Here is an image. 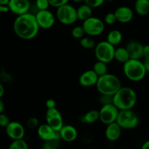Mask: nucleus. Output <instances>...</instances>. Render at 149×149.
<instances>
[{
	"label": "nucleus",
	"mask_w": 149,
	"mask_h": 149,
	"mask_svg": "<svg viewBox=\"0 0 149 149\" xmlns=\"http://www.w3.org/2000/svg\"><path fill=\"white\" fill-rule=\"evenodd\" d=\"M116 122L122 130H132L138 126L140 119L132 109L123 110L118 112Z\"/></svg>",
	"instance_id": "nucleus-5"
},
{
	"label": "nucleus",
	"mask_w": 149,
	"mask_h": 149,
	"mask_svg": "<svg viewBox=\"0 0 149 149\" xmlns=\"http://www.w3.org/2000/svg\"><path fill=\"white\" fill-rule=\"evenodd\" d=\"M5 103H4V102L0 99V113H3L4 110H5Z\"/></svg>",
	"instance_id": "nucleus-40"
},
{
	"label": "nucleus",
	"mask_w": 149,
	"mask_h": 149,
	"mask_svg": "<svg viewBox=\"0 0 149 149\" xmlns=\"http://www.w3.org/2000/svg\"><path fill=\"white\" fill-rule=\"evenodd\" d=\"M99 76L94 72L93 70H88L84 72L80 75L79 81L80 85L83 87H91L93 86H96Z\"/></svg>",
	"instance_id": "nucleus-17"
},
{
	"label": "nucleus",
	"mask_w": 149,
	"mask_h": 149,
	"mask_svg": "<svg viewBox=\"0 0 149 149\" xmlns=\"http://www.w3.org/2000/svg\"><path fill=\"white\" fill-rule=\"evenodd\" d=\"M80 44L81 47L86 49H94L96 46L95 41L93 40L92 37L89 36H86V37L84 36V37H82L80 40Z\"/></svg>",
	"instance_id": "nucleus-26"
},
{
	"label": "nucleus",
	"mask_w": 149,
	"mask_h": 149,
	"mask_svg": "<svg viewBox=\"0 0 149 149\" xmlns=\"http://www.w3.org/2000/svg\"><path fill=\"white\" fill-rule=\"evenodd\" d=\"M116 47L107 41H101L96 44L94 48V55L97 61L108 64L114 60V53Z\"/></svg>",
	"instance_id": "nucleus-6"
},
{
	"label": "nucleus",
	"mask_w": 149,
	"mask_h": 149,
	"mask_svg": "<svg viewBox=\"0 0 149 149\" xmlns=\"http://www.w3.org/2000/svg\"><path fill=\"white\" fill-rule=\"evenodd\" d=\"M130 58L132 59H140L143 57L144 45L137 40L130 41L126 45Z\"/></svg>",
	"instance_id": "nucleus-16"
},
{
	"label": "nucleus",
	"mask_w": 149,
	"mask_h": 149,
	"mask_svg": "<svg viewBox=\"0 0 149 149\" xmlns=\"http://www.w3.org/2000/svg\"><path fill=\"white\" fill-rule=\"evenodd\" d=\"M134 10L141 16L149 14V0H136L134 3Z\"/></svg>",
	"instance_id": "nucleus-20"
},
{
	"label": "nucleus",
	"mask_w": 149,
	"mask_h": 149,
	"mask_svg": "<svg viewBox=\"0 0 149 149\" xmlns=\"http://www.w3.org/2000/svg\"><path fill=\"white\" fill-rule=\"evenodd\" d=\"M121 130H122V129L117 124L116 121L107 124L105 129V132H104L106 138L109 141H116L121 137Z\"/></svg>",
	"instance_id": "nucleus-19"
},
{
	"label": "nucleus",
	"mask_w": 149,
	"mask_h": 149,
	"mask_svg": "<svg viewBox=\"0 0 149 149\" xmlns=\"http://www.w3.org/2000/svg\"><path fill=\"white\" fill-rule=\"evenodd\" d=\"M10 122V121L9 117L6 114L3 113H0V127L5 128L9 124Z\"/></svg>",
	"instance_id": "nucleus-36"
},
{
	"label": "nucleus",
	"mask_w": 149,
	"mask_h": 149,
	"mask_svg": "<svg viewBox=\"0 0 149 149\" xmlns=\"http://www.w3.org/2000/svg\"><path fill=\"white\" fill-rule=\"evenodd\" d=\"M72 1L74 2H76V3H81V2H84L85 0H72Z\"/></svg>",
	"instance_id": "nucleus-45"
},
{
	"label": "nucleus",
	"mask_w": 149,
	"mask_h": 149,
	"mask_svg": "<svg viewBox=\"0 0 149 149\" xmlns=\"http://www.w3.org/2000/svg\"><path fill=\"white\" fill-rule=\"evenodd\" d=\"M130 58V55L125 47H118L116 48L114 53V59L116 61L121 64H124Z\"/></svg>",
	"instance_id": "nucleus-23"
},
{
	"label": "nucleus",
	"mask_w": 149,
	"mask_h": 149,
	"mask_svg": "<svg viewBox=\"0 0 149 149\" xmlns=\"http://www.w3.org/2000/svg\"><path fill=\"white\" fill-rule=\"evenodd\" d=\"M118 112L119 110L113 103L102 105V107L99 110L100 121L105 125L116 122L118 115Z\"/></svg>",
	"instance_id": "nucleus-9"
},
{
	"label": "nucleus",
	"mask_w": 149,
	"mask_h": 149,
	"mask_svg": "<svg viewBox=\"0 0 149 149\" xmlns=\"http://www.w3.org/2000/svg\"><path fill=\"white\" fill-rule=\"evenodd\" d=\"M45 106H46L47 109H52L56 107V102L55 100L52 98L48 99L45 102Z\"/></svg>",
	"instance_id": "nucleus-37"
},
{
	"label": "nucleus",
	"mask_w": 149,
	"mask_h": 149,
	"mask_svg": "<svg viewBox=\"0 0 149 149\" xmlns=\"http://www.w3.org/2000/svg\"><path fill=\"white\" fill-rule=\"evenodd\" d=\"M48 1H49L50 6L58 8L62 5L68 4L70 0H48Z\"/></svg>",
	"instance_id": "nucleus-34"
},
{
	"label": "nucleus",
	"mask_w": 149,
	"mask_h": 149,
	"mask_svg": "<svg viewBox=\"0 0 149 149\" xmlns=\"http://www.w3.org/2000/svg\"><path fill=\"white\" fill-rule=\"evenodd\" d=\"M4 94H5V88H4L2 83L0 82V99L3 97Z\"/></svg>",
	"instance_id": "nucleus-41"
},
{
	"label": "nucleus",
	"mask_w": 149,
	"mask_h": 149,
	"mask_svg": "<svg viewBox=\"0 0 149 149\" xmlns=\"http://www.w3.org/2000/svg\"><path fill=\"white\" fill-rule=\"evenodd\" d=\"M113 104L119 110H131L137 103V95L133 88L122 86L113 96Z\"/></svg>",
	"instance_id": "nucleus-2"
},
{
	"label": "nucleus",
	"mask_w": 149,
	"mask_h": 149,
	"mask_svg": "<svg viewBox=\"0 0 149 149\" xmlns=\"http://www.w3.org/2000/svg\"><path fill=\"white\" fill-rule=\"evenodd\" d=\"M98 120H100V113L97 110H89L83 116V121L86 124H94Z\"/></svg>",
	"instance_id": "nucleus-24"
},
{
	"label": "nucleus",
	"mask_w": 149,
	"mask_h": 149,
	"mask_svg": "<svg viewBox=\"0 0 149 149\" xmlns=\"http://www.w3.org/2000/svg\"><path fill=\"white\" fill-rule=\"evenodd\" d=\"M26 126L29 129L37 128L39 127V120L36 117H31L29 118L26 121Z\"/></svg>",
	"instance_id": "nucleus-35"
},
{
	"label": "nucleus",
	"mask_w": 149,
	"mask_h": 149,
	"mask_svg": "<svg viewBox=\"0 0 149 149\" xmlns=\"http://www.w3.org/2000/svg\"><path fill=\"white\" fill-rule=\"evenodd\" d=\"M96 87L100 94L113 96L122 87V84L116 74L107 73L99 77Z\"/></svg>",
	"instance_id": "nucleus-3"
},
{
	"label": "nucleus",
	"mask_w": 149,
	"mask_h": 149,
	"mask_svg": "<svg viewBox=\"0 0 149 149\" xmlns=\"http://www.w3.org/2000/svg\"><path fill=\"white\" fill-rule=\"evenodd\" d=\"M56 17L58 21L64 25H72L78 21L77 9L70 4L57 8Z\"/></svg>",
	"instance_id": "nucleus-7"
},
{
	"label": "nucleus",
	"mask_w": 149,
	"mask_h": 149,
	"mask_svg": "<svg viewBox=\"0 0 149 149\" xmlns=\"http://www.w3.org/2000/svg\"><path fill=\"white\" fill-rule=\"evenodd\" d=\"M92 8L86 5L85 3L78 7L77 9V17H78V20H80V21H84L88 18H91L92 16Z\"/></svg>",
	"instance_id": "nucleus-21"
},
{
	"label": "nucleus",
	"mask_w": 149,
	"mask_h": 149,
	"mask_svg": "<svg viewBox=\"0 0 149 149\" xmlns=\"http://www.w3.org/2000/svg\"><path fill=\"white\" fill-rule=\"evenodd\" d=\"M10 0H0V5H8Z\"/></svg>",
	"instance_id": "nucleus-44"
},
{
	"label": "nucleus",
	"mask_w": 149,
	"mask_h": 149,
	"mask_svg": "<svg viewBox=\"0 0 149 149\" xmlns=\"http://www.w3.org/2000/svg\"><path fill=\"white\" fill-rule=\"evenodd\" d=\"M37 133L38 137L43 141L48 140H59V132L54 130L48 124H43L37 127Z\"/></svg>",
	"instance_id": "nucleus-13"
},
{
	"label": "nucleus",
	"mask_w": 149,
	"mask_h": 149,
	"mask_svg": "<svg viewBox=\"0 0 149 149\" xmlns=\"http://www.w3.org/2000/svg\"><path fill=\"white\" fill-rule=\"evenodd\" d=\"M7 135L13 140L24 139L25 136V129L18 121H10L5 127Z\"/></svg>",
	"instance_id": "nucleus-12"
},
{
	"label": "nucleus",
	"mask_w": 149,
	"mask_h": 149,
	"mask_svg": "<svg viewBox=\"0 0 149 149\" xmlns=\"http://www.w3.org/2000/svg\"><path fill=\"white\" fill-rule=\"evenodd\" d=\"M71 34L73 38L81 40L82 37H84L86 33L82 26H76L72 29Z\"/></svg>",
	"instance_id": "nucleus-28"
},
{
	"label": "nucleus",
	"mask_w": 149,
	"mask_h": 149,
	"mask_svg": "<svg viewBox=\"0 0 149 149\" xmlns=\"http://www.w3.org/2000/svg\"><path fill=\"white\" fill-rule=\"evenodd\" d=\"M30 7L29 0H10L8 3L10 11L17 16L29 13Z\"/></svg>",
	"instance_id": "nucleus-14"
},
{
	"label": "nucleus",
	"mask_w": 149,
	"mask_h": 149,
	"mask_svg": "<svg viewBox=\"0 0 149 149\" xmlns=\"http://www.w3.org/2000/svg\"><path fill=\"white\" fill-rule=\"evenodd\" d=\"M84 2H85L86 5L94 9V8L101 7L105 2H104V0H85Z\"/></svg>",
	"instance_id": "nucleus-31"
},
{
	"label": "nucleus",
	"mask_w": 149,
	"mask_h": 149,
	"mask_svg": "<svg viewBox=\"0 0 149 149\" xmlns=\"http://www.w3.org/2000/svg\"><path fill=\"white\" fill-rule=\"evenodd\" d=\"M82 26L86 34L89 37H97L103 33L104 30V23L100 18L91 16L83 21Z\"/></svg>",
	"instance_id": "nucleus-8"
},
{
	"label": "nucleus",
	"mask_w": 149,
	"mask_h": 149,
	"mask_svg": "<svg viewBox=\"0 0 149 149\" xmlns=\"http://www.w3.org/2000/svg\"><path fill=\"white\" fill-rule=\"evenodd\" d=\"M8 149H29V146L28 143L24 139H21L13 140Z\"/></svg>",
	"instance_id": "nucleus-27"
},
{
	"label": "nucleus",
	"mask_w": 149,
	"mask_h": 149,
	"mask_svg": "<svg viewBox=\"0 0 149 149\" xmlns=\"http://www.w3.org/2000/svg\"><path fill=\"white\" fill-rule=\"evenodd\" d=\"M141 149H149V140H146V141L142 145Z\"/></svg>",
	"instance_id": "nucleus-43"
},
{
	"label": "nucleus",
	"mask_w": 149,
	"mask_h": 149,
	"mask_svg": "<svg viewBox=\"0 0 149 149\" xmlns=\"http://www.w3.org/2000/svg\"><path fill=\"white\" fill-rule=\"evenodd\" d=\"M59 143L58 140H48L42 143V149H58Z\"/></svg>",
	"instance_id": "nucleus-29"
},
{
	"label": "nucleus",
	"mask_w": 149,
	"mask_h": 149,
	"mask_svg": "<svg viewBox=\"0 0 149 149\" xmlns=\"http://www.w3.org/2000/svg\"><path fill=\"white\" fill-rule=\"evenodd\" d=\"M143 64H144V66L146 67V70L147 71V72H149V59H144Z\"/></svg>",
	"instance_id": "nucleus-42"
},
{
	"label": "nucleus",
	"mask_w": 149,
	"mask_h": 149,
	"mask_svg": "<svg viewBox=\"0 0 149 149\" xmlns=\"http://www.w3.org/2000/svg\"><path fill=\"white\" fill-rule=\"evenodd\" d=\"M35 5L38 10H48L50 3L48 0H36Z\"/></svg>",
	"instance_id": "nucleus-30"
},
{
	"label": "nucleus",
	"mask_w": 149,
	"mask_h": 149,
	"mask_svg": "<svg viewBox=\"0 0 149 149\" xmlns=\"http://www.w3.org/2000/svg\"><path fill=\"white\" fill-rule=\"evenodd\" d=\"M123 71L126 78L132 82L141 81L147 74L143 61L140 59L130 58L123 64Z\"/></svg>",
	"instance_id": "nucleus-4"
},
{
	"label": "nucleus",
	"mask_w": 149,
	"mask_h": 149,
	"mask_svg": "<svg viewBox=\"0 0 149 149\" xmlns=\"http://www.w3.org/2000/svg\"><path fill=\"white\" fill-rule=\"evenodd\" d=\"M143 57L144 59H149V45H144Z\"/></svg>",
	"instance_id": "nucleus-38"
},
{
	"label": "nucleus",
	"mask_w": 149,
	"mask_h": 149,
	"mask_svg": "<svg viewBox=\"0 0 149 149\" xmlns=\"http://www.w3.org/2000/svg\"><path fill=\"white\" fill-rule=\"evenodd\" d=\"M123 40V34L119 30L113 29L111 30L110 32L107 34V39L106 41L112 45L116 47V45H119Z\"/></svg>",
	"instance_id": "nucleus-22"
},
{
	"label": "nucleus",
	"mask_w": 149,
	"mask_h": 149,
	"mask_svg": "<svg viewBox=\"0 0 149 149\" xmlns=\"http://www.w3.org/2000/svg\"><path fill=\"white\" fill-rule=\"evenodd\" d=\"M59 132L60 138L67 143H71L74 141L78 137V131L76 128L72 125H64L60 130Z\"/></svg>",
	"instance_id": "nucleus-18"
},
{
	"label": "nucleus",
	"mask_w": 149,
	"mask_h": 149,
	"mask_svg": "<svg viewBox=\"0 0 149 149\" xmlns=\"http://www.w3.org/2000/svg\"><path fill=\"white\" fill-rule=\"evenodd\" d=\"M113 96L106 95V94H100V102L101 103L102 105L112 104L113 103Z\"/></svg>",
	"instance_id": "nucleus-33"
},
{
	"label": "nucleus",
	"mask_w": 149,
	"mask_h": 149,
	"mask_svg": "<svg viewBox=\"0 0 149 149\" xmlns=\"http://www.w3.org/2000/svg\"><path fill=\"white\" fill-rule=\"evenodd\" d=\"M35 18L40 29H49L54 26L56 18L53 13L48 10H38L35 14Z\"/></svg>",
	"instance_id": "nucleus-11"
},
{
	"label": "nucleus",
	"mask_w": 149,
	"mask_h": 149,
	"mask_svg": "<svg viewBox=\"0 0 149 149\" xmlns=\"http://www.w3.org/2000/svg\"><path fill=\"white\" fill-rule=\"evenodd\" d=\"M10 11L8 5H0V13H5Z\"/></svg>",
	"instance_id": "nucleus-39"
},
{
	"label": "nucleus",
	"mask_w": 149,
	"mask_h": 149,
	"mask_svg": "<svg viewBox=\"0 0 149 149\" xmlns=\"http://www.w3.org/2000/svg\"><path fill=\"white\" fill-rule=\"evenodd\" d=\"M40 27L36 21L35 15L30 13L18 15L13 23V31L22 40L34 39L39 33Z\"/></svg>",
	"instance_id": "nucleus-1"
},
{
	"label": "nucleus",
	"mask_w": 149,
	"mask_h": 149,
	"mask_svg": "<svg viewBox=\"0 0 149 149\" xmlns=\"http://www.w3.org/2000/svg\"><path fill=\"white\" fill-rule=\"evenodd\" d=\"M117 22L116 18L114 13H108L105 15L104 18V23L107 25H113Z\"/></svg>",
	"instance_id": "nucleus-32"
},
{
	"label": "nucleus",
	"mask_w": 149,
	"mask_h": 149,
	"mask_svg": "<svg viewBox=\"0 0 149 149\" xmlns=\"http://www.w3.org/2000/svg\"><path fill=\"white\" fill-rule=\"evenodd\" d=\"M114 14L116 18L117 22L121 24H128L134 17V13L132 8L127 6L118 7L114 11Z\"/></svg>",
	"instance_id": "nucleus-15"
},
{
	"label": "nucleus",
	"mask_w": 149,
	"mask_h": 149,
	"mask_svg": "<svg viewBox=\"0 0 149 149\" xmlns=\"http://www.w3.org/2000/svg\"><path fill=\"white\" fill-rule=\"evenodd\" d=\"M113 1H114V0H104V2H110H110H113Z\"/></svg>",
	"instance_id": "nucleus-46"
},
{
	"label": "nucleus",
	"mask_w": 149,
	"mask_h": 149,
	"mask_svg": "<svg viewBox=\"0 0 149 149\" xmlns=\"http://www.w3.org/2000/svg\"><path fill=\"white\" fill-rule=\"evenodd\" d=\"M92 70L99 77L102 76L107 73V65L102 61H97L94 63Z\"/></svg>",
	"instance_id": "nucleus-25"
},
{
	"label": "nucleus",
	"mask_w": 149,
	"mask_h": 149,
	"mask_svg": "<svg viewBox=\"0 0 149 149\" xmlns=\"http://www.w3.org/2000/svg\"><path fill=\"white\" fill-rule=\"evenodd\" d=\"M45 120H46V124H48L56 132H59L64 125L61 113L56 107L47 109L45 113Z\"/></svg>",
	"instance_id": "nucleus-10"
}]
</instances>
